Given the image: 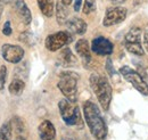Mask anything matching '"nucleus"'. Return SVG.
<instances>
[{"instance_id":"nucleus-1","label":"nucleus","mask_w":148,"mask_h":140,"mask_svg":"<svg viewBox=\"0 0 148 140\" xmlns=\"http://www.w3.org/2000/svg\"><path fill=\"white\" fill-rule=\"evenodd\" d=\"M83 115L88 128L96 140H105L107 137V126L104 121L100 110L92 102H86L83 104Z\"/></svg>"},{"instance_id":"nucleus-2","label":"nucleus","mask_w":148,"mask_h":140,"mask_svg":"<svg viewBox=\"0 0 148 140\" xmlns=\"http://www.w3.org/2000/svg\"><path fill=\"white\" fill-rule=\"evenodd\" d=\"M90 87L95 92L99 104L104 110H108L112 102V87L107 79L100 74L92 73L90 75Z\"/></svg>"},{"instance_id":"nucleus-3","label":"nucleus","mask_w":148,"mask_h":140,"mask_svg":"<svg viewBox=\"0 0 148 140\" xmlns=\"http://www.w3.org/2000/svg\"><path fill=\"white\" fill-rule=\"evenodd\" d=\"M77 81L79 75L75 72L66 71L59 74V80L57 82V87L62 93L66 97V99L73 103L77 99Z\"/></svg>"},{"instance_id":"nucleus-4","label":"nucleus","mask_w":148,"mask_h":140,"mask_svg":"<svg viewBox=\"0 0 148 140\" xmlns=\"http://www.w3.org/2000/svg\"><path fill=\"white\" fill-rule=\"evenodd\" d=\"M58 108L63 121L71 126H80L82 128V119L79 106L69 99H62L58 103Z\"/></svg>"},{"instance_id":"nucleus-5","label":"nucleus","mask_w":148,"mask_h":140,"mask_svg":"<svg viewBox=\"0 0 148 140\" xmlns=\"http://www.w3.org/2000/svg\"><path fill=\"white\" fill-rule=\"evenodd\" d=\"M120 74L128 82H130L140 93L148 96V84L144 81V79L137 71H134L129 66H122L120 69Z\"/></svg>"},{"instance_id":"nucleus-6","label":"nucleus","mask_w":148,"mask_h":140,"mask_svg":"<svg viewBox=\"0 0 148 140\" xmlns=\"http://www.w3.org/2000/svg\"><path fill=\"white\" fill-rule=\"evenodd\" d=\"M72 36L66 31H59L54 34L48 35L45 41V46L49 51H57L60 48L70 45L72 42Z\"/></svg>"},{"instance_id":"nucleus-7","label":"nucleus","mask_w":148,"mask_h":140,"mask_svg":"<svg viewBox=\"0 0 148 140\" xmlns=\"http://www.w3.org/2000/svg\"><path fill=\"white\" fill-rule=\"evenodd\" d=\"M127 14L128 12H127V8L124 7H120V6L111 7L105 13V16L103 19V25L108 27V26L120 24L127 18Z\"/></svg>"},{"instance_id":"nucleus-8","label":"nucleus","mask_w":148,"mask_h":140,"mask_svg":"<svg viewBox=\"0 0 148 140\" xmlns=\"http://www.w3.org/2000/svg\"><path fill=\"white\" fill-rule=\"evenodd\" d=\"M1 56L6 62L12 64H17L24 57V49L17 45L5 43L1 47Z\"/></svg>"},{"instance_id":"nucleus-9","label":"nucleus","mask_w":148,"mask_h":140,"mask_svg":"<svg viewBox=\"0 0 148 140\" xmlns=\"http://www.w3.org/2000/svg\"><path fill=\"white\" fill-rule=\"evenodd\" d=\"M113 43L104 36H97L91 42V50L99 56H108L113 53Z\"/></svg>"},{"instance_id":"nucleus-10","label":"nucleus","mask_w":148,"mask_h":140,"mask_svg":"<svg viewBox=\"0 0 148 140\" xmlns=\"http://www.w3.org/2000/svg\"><path fill=\"white\" fill-rule=\"evenodd\" d=\"M8 1L12 5V7L15 9V12L17 13L21 21L25 25L30 24L32 21V14H31L27 5L25 3V1L24 0H8Z\"/></svg>"},{"instance_id":"nucleus-11","label":"nucleus","mask_w":148,"mask_h":140,"mask_svg":"<svg viewBox=\"0 0 148 140\" xmlns=\"http://www.w3.org/2000/svg\"><path fill=\"white\" fill-rule=\"evenodd\" d=\"M39 131V137L40 140H55L56 139V129L54 126V124L48 121L45 120L39 124L38 128Z\"/></svg>"},{"instance_id":"nucleus-12","label":"nucleus","mask_w":148,"mask_h":140,"mask_svg":"<svg viewBox=\"0 0 148 140\" xmlns=\"http://www.w3.org/2000/svg\"><path fill=\"white\" fill-rule=\"evenodd\" d=\"M75 51L82 59L83 64L87 65L91 60V54H90V46L89 42L86 39H80L75 43Z\"/></svg>"},{"instance_id":"nucleus-13","label":"nucleus","mask_w":148,"mask_h":140,"mask_svg":"<svg viewBox=\"0 0 148 140\" xmlns=\"http://www.w3.org/2000/svg\"><path fill=\"white\" fill-rule=\"evenodd\" d=\"M67 29L69 31H71L72 33L74 34H79V35H82L86 33L87 31V23L82 19V18H79V17H72L71 19L67 21Z\"/></svg>"},{"instance_id":"nucleus-14","label":"nucleus","mask_w":148,"mask_h":140,"mask_svg":"<svg viewBox=\"0 0 148 140\" xmlns=\"http://www.w3.org/2000/svg\"><path fill=\"white\" fill-rule=\"evenodd\" d=\"M59 62L65 67H71L76 64V58L70 48H64L59 54Z\"/></svg>"},{"instance_id":"nucleus-15","label":"nucleus","mask_w":148,"mask_h":140,"mask_svg":"<svg viewBox=\"0 0 148 140\" xmlns=\"http://www.w3.org/2000/svg\"><path fill=\"white\" fill-rule=\"evenodd\" d=\"M38 6L41 10V13L46 17H51L54 15V0H37Z\"/></svg>"},{"instance_id":"nucleus-16","label":"nucleus","mask_w":148,"mask_h":140,"mask_svg":"<svg viewBox=\"0 0 148 140\" xmlns=\"http://www.w3.org/2000/svg\"><path fill=\"white\" fill-rule=\"evenodd\" d=\"M67 16H69V10L66 9V6L63 2H57L56 5V17L58 24L63 25L67 23Z\"/></svg>"},{"instance_id":"nucleus-17","label":"nucleus","mask_w":148,"mask_h":140,"mask_svg":"<svg viewBox=\"0 0 148 140\" xmlns=\"http://www.w3.org/2000/svg\"><path fill=\"white\" fill-rule=\"evenodd\" d=\"M24 88H25V82L23 81V79L15 78V79L10 82V84H9V87H8V90H9V92H10L12 95H14V96H19V95H22V92L24 91Z\"/></svg>"},{"instance_id":"nucleus-18","label":"nucleus","mask_w":148,"mask_h":140,"mask_svg":"<svg viewBox=\"0 0 148 140\" xmlns=\"http://www.w3.org/2000/svg\"><path fill=\"white\" fill-rule=\"evenodd\" d=\"M141 30L140 27H132L124 36V43L128 42H141Z\"/></svg>"},{"instance_id":"nucleus-19","label":"nucleus","mask_w":148,"mask_h":140,"mask_svg":"<svg viewBox=\"0 0 148 140\" xmlns=\"http://www.w3.org/2000/svg\"><path fill=\"white\" fill-rule=\"evenodd\" d=\"M124 46L130 54H133L136 56H143L145 54L141 42H128V43H124Z\"/></svg>"},{"instance_id":"nucleus-20","label":"nucleus","mask_w":148,"mask_h":140,"mask_svg":"<svg viewBox=\"0 0 148 140\" xmlns=\"http://www.w3.org/2000/svg\"><path fill=\"white\" fill-rule=\"evenodd\" d=\"M13 125L12 122H5L0 128V140H12Z\"/></svg>"},{"instance_id":"nucleus-21","label":"nucleus","mask_w":148,"mask_h":140,"mask_svg":"<svg viewBox=\"0 0 148 140\" xmlns=\"http://www.w3.org/2000/svg\"><path fill=\"white\" fill-rule=\"evenodd\" d=\"M19 40L22 41V42H24L25 45H27V46H33L34 43H36V39H34V35L32 34L31 32H24V33H22V34L19 35Z\"/></svg>"},{"instance_id":"nucleus-22","label":"nucleus","mask_w":148,"mask_h":140,"mask_svg":"<svg viewBox=\"0 0 148 140\" xmlns=\"http://www.w3.org/2000/svg\"><path fill=\"white\" fill-rule=\"evenodd\" d=\"M96 10V0H84L83 3V13L86 15L91 14Z\"/></svg>"},{"instance_id":"nucleus-23","label":"nucleus","mask_w":148,"mask_h":140,"mask_svg":"<svg viewBox=\"0 0 148 140\" xmlns=\"http://www.w3.org/2000/svg\"><path fill=\"white\" fill-rule=\"evenodd\" d=\"M6 79H7V67L5 65H1L0 66V91H2L5 88Z\"/></svg>"},{"instance_id":"nucleus-24","label":"nucleus","mask_w":148,"mask_h":140,"mask_svg":"<svg viewBox=\"0 0 148 140\" xmlns=\"http://www.w3.org/2000/svg\"><path fill=\"white\" fill-rule=\"evenodd\" d=\"M106 71L108 72V74H110V76H111L112 79H116L117 78V73L115 72L114 70V67H113V64H112V60L108 58L107 59V62H106Z\"/></svg>"},{"instance_id":"nucleus-25","label":"nucleus","mask_w":148,"mask_h":140,"mask_svg":"<svg viewBox=\"0 0 148 140\" xmlns=\"http://www.w3.org/2000/svg\"><path fill=\"white\" fill-rule=\"evenodd\" d=\"M2 33H3V35H7V36H9L12 34V26H10V22L9 21H7L5 23V25L2 27Z\"/></svg>"},{"instance_id":"nucleus-26","label":"nucleus","mask_w":148,"mask_h":140,"mask_svg":"<svg viewBox=\"0 0 148 140\" xmlns=\"http://www.w3.org/2000/svg\"><path fill=\"white\" fill-rule=\"evenodd\" d=\"M81 5H82V0H74V10L79 12L81 9Z\"/></svg>"},{"instance_id":"nucleus-27","label":"nucleus","mask_w":148,"mask_h":140,"mask_svg":"<svg viewBox=\"0 0 148 140\" xmlns=\"http://www.w3.org/2000/svg\"><path fill=\"white\" fill-rule=\"evenodd\" d=\"M144 47H145V49L148 51V30L145 32V34H144Z\"/></svg>"},{"instance_id":"nucleus-28","label":"nucleus","mask_w":148,"mask_h":140,"mask_svg":"<svg viewBox=\"0 0 148 140\" xmlns=\"http://www.w3.org/2000/svg\"><path fill=\"white\" fill-rule=\"evenodd\" d=\"M2 12H3V0H0V18L2 15Z\"/></svg>"},{"instance_id":"nucleus-29","label":"nucleus","mask_w":148,"mask_h":140,"mask_svg":"<svg viewBox=\"0 0 148 140\" xmlns=\"http://www.w3.org/2000/svg\"><path fill=\"white\" fill-rule=\"evenodd\" d=\"M124 1H127V0H111V2L115 3V5H120V3H123Z\"/></svg>"},{"instance_id":"nucleus-30","label":"nucleus","mask_w":148,"mask_h":140,"mask_svg":"<svg viewBox=\"0 0 148 140\" xmlns=\"http://www.w3.org/2000/svg\"><path fill=\"white\" fill-rule=\"evenodd\" d=\"M72 1H73V0H62V2H63L65 6H69V5H71V3H72Z\"/></svg>"},{"instance_id":"nucleus-31","label":"nucleus","mask_w":148,"mask_h":140,"mask_svg":"<svg viewBox=\"0 0 148 140\" xmlns=\"http://www.w3.org/2000/svg\"><path fill=\"white\" fill-rule=\"evenodd\" d=\"M15 140H25L24 139V137H22V136H18V137H16Z\"/></svg>"}]
</instances>
